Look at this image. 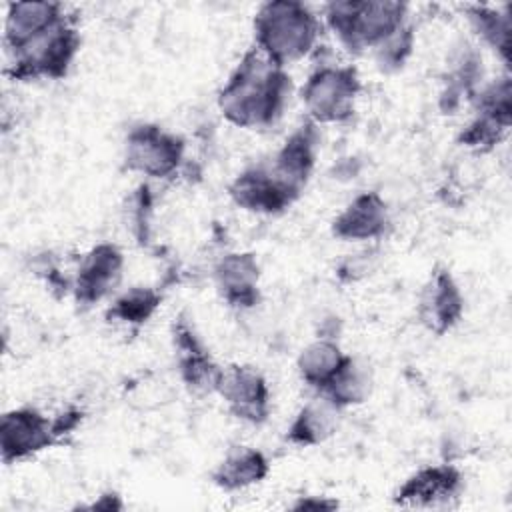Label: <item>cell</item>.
I'll list each match as a JSON object with an SVG mask.
<instances>
[{
  "instance_id": "9",
  "label": "cell",
  "mask_w": 512,
  "mask_h": 512,
  "mask_svg": "<svg viewBox=\"0 0 512 512\" xmlns=\"http://www.w3.org/2000/svg\"><path fill=\"white\" fill-rule=\"evenodd\" d=\"M216 392L226 400L230 412L250 424H260L268 416V384L252 366H230L222 370Z\"/></svg>"
},
{
  "instance_id": "16",
  "label": "cell",
  "mask_w": 512,
  "mask_h": 512,
  "mask_svg": "<svg viewBox=\"0 0 512 512\" xmlns=\"http://www.w3.org/2000/svg\"><path fill=\"white\" fill-rule=\"evenodd\" d=\"M462 476L452 466H430L410 476L396 492L394 500L404 506H432L456 496Z\"/></svg>"
},
{
  "instance_id": "20",
  "label": "cell",
  "mask_w": 512,
  "mask_h": 512,
  "mask_svg": "<svg viewBox=\"0 0 512 512\" xmlns=\"http://www.w3.org/2000/svg\"><path fill=\"white\" fill-rule=\"evenodd\" d=\"M336 406L328 400L306 404L288 428V440L298 446H314L324 442L336 430Z\"/></svg>"
},
{
  "instance_id": "14",
  "label": "cell",
  "mask_w": 512,
  "mask_h": 512,
  "mask_svg": "<svg viewBox=\"0 0 512 512\" xmlns=\"http://www.w3.org/2000/svg\"><path fill=\"white\" fill-rule=\"evenodd\" d=\"M232 200L252 212H280L288 208L294 200L280 188V184L272 178L266 164L244 170L230 184Z\"/></svg>"
},
{
  "instance_id": "6",
  "label": "cell",
  "mask_w": 512,
  "mask_h": 512,
  "mask_svg": "<svg viewBox=\"0 0 512 512\" xmlns=\"http://www.w3.org/2000/svg\"><path fill=\"white\" fill-rule=\"evenodd\" d=\"M184 158V142L154 124H140L128 132L126 168L152 178L172 176Z\"/></svg>"
},
{
  "instance_id": "10",
  "label": "cell",
  "mask_w": 512,
  "mask_h": 512,
  "mask_svg": "<svg viewBox=\"0 0 512 512\" xmlns=\"http://www.w3.org/2000/svg\"><path fill=\"white\" fill-rule=\"evenodd\" d=\"M124 258L114 244L94 246L80 262L74 294L80 304L102 300L120 280Z\"/></svg>"
},
{
  "instance_id": "3",
  "label": "cell",
  "mask_w": 512,
  "mask_h": 512,
  "mask_svg": "<svg viewBox=\"0 0 512 512\" xmlns=\"http://www.w3.org/2000/svg\"><path fill=\"white\" fill-rule=\"evenodd\" d=\"M406 18L400 2H332L326 6V22L350 52L378 48L394 36Z\"/></svg>"
},
{
  "instance_id": "17",
  "label": "cell",
  "mask_w": 512,
  "mask_h": 512,
  "mask_svg": "<svg viewBox=\"0 0 512 512\" xmlns=\"http://www.w3.org/2000/svg\"><path fill=\"white\" fill-rule=\"evenodd\" d=\"M214 276L228 304L250 308L258 302L260 268L252 254H226L216 264Z\"/></svg>"
},
{
  "instance_id": "24",
  "label": "cell",
  "mask_w": 512,
  "mask_h": 512,
  "mask_svg": "<svg viewBox=\"0 0 512 512\" xmlns=\"http://www.w3.org/2000/svg\"><path fill=\"white\" fill-rule=\"evenodd\" d=\"M412 42H414V34L410 26H402L394 36H390L382 46L376 48V58L384 68L390 66H402V62L406 60V56L412 50Z\"/></svg>"
},
{
  "instance_id": "5",
  "label": "cell",
  "mask_w": 512,
  "mask_h": 512,
  "mask_svg": "<svg viewBox=\"0 0 512 512\" xmlns=\"http://www.w3.org/2000/svg\"><path fill=\"white\" fill-rule=\"evenodd\" d=\"M360 78L352 66H320L302 88L304 106L314 122H344L354 112Z\"/></svg>"
},
{
  "instance_id": "12",
  "label": "cell",
  "mask_w": 512,
  "mask_h": 512,
  "mask_svg": "<svg viewBox=\"0 0 512 512\" xmlns=\"http://www.w3.org/2000/svg\"><path fill=\"white\" fill-rule=\"evenodd\" d=\"M462 310L464 300L454 278L446 270L432 272L420 294L418 316L422 324L434 334H444L460 320Z\"/></svg>"
},
{
  "instance_id": "1",
  "label": "cell",
  "mask_w": 512,
  "mask_h": 512,
  "mask_svg": "<svg viewBox=\"0 0 512 512\" xmlns=\"http://www.w3.org/2000/svg\"><path fill=\"white\" fill-rule=\"evenodd\" d=\"M290 76L258 48L244 54L218 96L224 118L240 128L274 124L288 100Z\"/></svg>"
},
{
  "instance_id": "11",
  "label": "cell",
  "mask_w": 512,
  "mask_h": 512,
  "mask_svg": "<svg viewBox=\"0 0 512 512\" xmlns=\"http://www.w3.org/2000/svg\"><path fill=\"white\" fill-rule=\"evenodd\" d=\"M174 344L178 352V368L184 384L194 392H212L218 388L222 368L216 366L196 336L188 320L178 318L174 326Z\"/></svg>"
},
{
  "instance_id": "8",
  "label": "cell",
  "mask_w": 512,
  "mask_h": 512,
  "mask_svg": "<svg viewBox=\"0 0 512 512\" xmlns=\"http://www.w3.org/2000/svg\"><path fill=\"white\" fill-rule=\"evenodd\" d=\"M316 140H318L316 124L306 122L296 132H292V136L276 152L272 162L266 164L274 180L290 194L292 200L300 196V192L308 182V176L314 166Z\"/></svg>"
},
{
  "instance_id": "15",
  "label": "cell",
  "mask_w": 512,
  "mask_h": 512,
  "mask_svg": "<svg viewBox=\"0 0 512 512\" xmlns=\"http://www.w3.org/2000/svg\"><path fill=\"white\" fill-rule=\"evenodd\" d=\"M386 226V202L376 192H364L336 216L332 232L342 240H372L384 234Z\"/></svg>"
},
{
  "instance_id": "23",
  "label": "cell",
  "mask_w": 512,
  "mask_h": 512,
  "mask_svg": "<svg viewBox=\"0 0 512 512\" xmlns=\"http://www.w3.org/2000/svg\"><path fill=\"white\" fill-rule=\"evenodd\" d=\"M470 22L480 38H484L492 48H496L506 60L510 52V22L506 14H500L498 10L484 8V6H472L468 10Z\"/></svg>"
},
{
  "instance_id": "22",
  "label": "cell",
  "mask_w": 512,
  "mask_h": 512,
  "mask_svg": "<svg viewBox=\"0 0 512 512\" xmlns=\"http://www.w3.org/2000/svg\"><path fill=\"white\" fill-rule=\"evenodd\" d=\"M162 296L152 288H132L124 292L108 310V318L124 324H144L160 306Z\"/></svg>"
},
{
  "instance_id": "4",
  "label": "cell",
  "mask_w": 512,
  "mask_h": 512,
  "mask_svg": "<svg viewBox=\"0 0 512 512\" xmlns=\"http://www.w3.org/2000/svg\"><path fill=\"white\" fill-rule=\"evenodd\" d=\"M80 48V34L72 20L64 16L58 24L36 36L32 42L12 52L6 70L14 80L62 78Z\"/></svg>"
},
{
  "instance_id": "13",
  "label": "cell",
  "mask_w": 512,
  "mask_h": 512,
  "mask_svg": "<svg viewBox=\"0 0 512 512\" xmlns=\"http://www.w3.org/2000/svg\"><path fill=\"white\" fill-rule=\"evenodd\" d=\"M64 10L54 2H12L8 4L6 26H4V42L12 52L20 50L36 36L52 28L64 18Z\"/></svg>"
},
{
  "instance_id": "21",
  "label": "cell",
  "mask_w": 512,
  "mask_h": 512,
  "mask_svg": "<svg viewBox=\"0 0 512 512\" xmlns=\"http://www.w3.org/2000/svg\"><path fill=\"white\" fill-rule=\"evenodd\" d=\"M320 394L336 408L352 406L368 396V378L350 356L348 362L336 372V376L320 390Z\"/></svg>"
},
{
  "instance_id": "2",
  "label": "cell",
  "mask_w": 512,
  "mask_h": 512,
  "mask_svg": "<svg viewBox=\"0 0 512 512\" xmlns=\"http://www.w3.org/2000/svg\"><path fill=\"white\" fill-rule=\"evenodd\" d=\"M256 48L274 64L282 66L304 58L316 44L320 20L300 2H266L254 18Z\"/></svg>"
},
{
  "instance_id": "18",
  "label": "cell",
  "mask_w": 512,
  "mask_h": 512,
  "mask_svg": "<svg viewBox=\"0 0 512 512\" xmlns=\"http://www.w3.org/2000/svg\"><path fill=\"white\" fill-rule=\"evenodd\" d=\"M268 470V460L260 450L234 446L212 472V480L224 490H240L266 478Z\"/></svg>"
},
{
  "instance_id": "19",
  "label": "cell",
  "mask_w": 512,
  "mask_h": 512,
  "mask_svg": "<svg viewBox=\"0 0 512 512\" xmlns=\"http://www.w3.org/2000/svg\"><path fill=\"white\" fill-rule=\"evenodd\" d=\"M348 358L350 356L344 354L336 342L316 340L314 344L302 350L298 358V372L306 384L320 392L348 362Z\"/></svg>"
},
{
  "instance_id": "7",
  "label": "cell",
  "mask_w": 512,
  "mask_h": 512,
  "mask_svg": "<svg viewBox=\"0 0 512 512\" xmlns=\"http://www.w3.org/2000/svg\"><path fill=\"white\" fill-rule=\"evenodd\" d=\"M58 440L54 424L36 408H14L0 422V450L6 464L24 460Z\"/></svg>"
}]
</instances>
